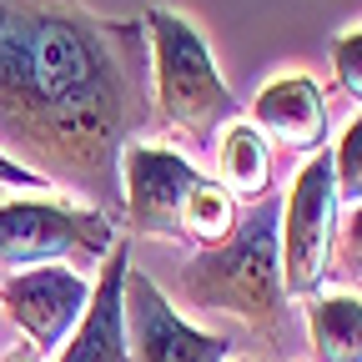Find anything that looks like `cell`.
Instances as JSON below:
<instances>
[{
    "instance_id": "1",
    "label": "cell",
    "mask_w": 362,
    "mask_h": 362,
    "mask_svg": "<svg viewBox=\"0 0 362 362\" xmlns=\"http://www.w3.org/2000/svg\"><path fill=\"white\" fill-rule=\"evenodd\" d=\"M151 121L141 16L0 0V151L121 221V151Z\"/></svg>"
},
{
    "instance_id": "2",
    "label": "cell",
    "mask_w": 362,
    "mask_h": 362,
    "mask_svg": "<svg viewBox=\"0 0 362 362\" xmlns=\"http://www.w3.org/2000/svg\"><path fill=\"white\" fill-rule=\"evenodd\" d=\"M282 206L262 197L247 202L237 232L221 247H197L171 272L176 302L197 312H221L247 322L267 347L287 337V287H282V242H277Z\"/></svg>"
},
{
    "instance_id": "3",
    "label": "cell",
    "mask_w": 362,
    "mask_h": 362,
    "mask_svg": "<svg viewBox=\"0 0 362 362\" xmlns=\"http://www.w3.org/2000/svg\"><path fill=\"white\" fill-rule=\"evenodd\" d=\"M146 56H151V116L187 136V146L211 151L216 131L237 121V96L221 81L202 30L166 6H146Z\"/></svg>"
},
{
    "instance_id": "4",
    "label": "cell",
    "mask_w": 362,
    "mask_h": 362,
    "mask_svg": "<svg viewBox=\"0 0 362 362\" xmlns=\"http://www.w3.org/2000/svg\"><path fill=\"white\" fill-rule=\"evenodd\" d=\"M121 242V221L86 202H45V197H11L0 202V267H101L106 252Z\"/></svg>"
},
{
    "instance_id": "5",
    "label": "cell",
    "mask_w": 362,
    "mask_h": 362,
    "mask_svg": "<svg viewBox=\"0 0 362 362\" xmlns=\"http://www.w3.org/2000/svg\"><path fill=\"white\" fill-rule=\"evenodd\" d=\"M337 187H332V161L327 146L302 156L292 187L282 197V287L292 302H307L327 287L332 277V247H337Z\"/></svg>"
},
{
    "instance_id": "6",
    "label": "cell",
    "mask_w": 362,
    "mask_h": 362,
    "mask_svg": "<svg viewBox=\"0 0 362 362\" xmlns=\"http://www.w3.org/2000/svg\"><path fill=\"white\" fill-rule=\"evenodd\" d=\"M206 171L171 146L131 141L121 151V226L151 242H187L181 211Z\"/></svg>"
},
{
    "instance_id": "7",
    "label": "cell",
    "mask_w": 362,
    "mask_h": 362,
    "mask_svg": "<svg viewBox=\"0 0 362 362\" xmlns=\"http://www.w3.org/2000/svg\"><path fill=\"white\" fill-rule=\"evenodd\" d=\"M86 302H90L86 272L66 267V262L6 272V282H0V307H6V317L25 332L35 357L61 352V342L76 332V322L86 317Z\"/></svg>"
},
{
    "instance_id": "8",
    "label": "cell",
    "mask_w": 362,
    "mask_h": 362,
    "mask_svg": "<svg viewBox=\"0 0 362 362\" xmlns=\"http://www.w3.org/2000/svg\"><path fill=\"white\" fill-rule=\"evenodd\" d=\"M126 352L131 362H226L232 342H221L216 332L192 327L187 317L176 312V302L161 292L156 277L126 267Z\"/></svg>"
},
{
    "instance_id": "9",
    "label": "cell",
    "mask_w": 362,
    "mask_h": 362,
    "mask_svg": "<svg viewBox=\"0 0 362 362\" xmlns=\"http://www.w3.org/2000/svg\"><path fill=\"white\" fill-rule=\"evenodd\" d=\"M267 141H277L292 156H312L327 146V96L307 71H282L272 76L257 96H252V116H247Z\"/></svg>"
},
{
    "instance_id": "10",
    "label": "cell",
    "mask_w": 362,
    "mask_h": 362,
    "mask_svg": "<svg viewBox=\"0 0 362 362\" xmlns=\"http://www.w3.org/2000/svg\"><path fill=\"white\" fill-rule=\"evenodd\" d=\"M126 267H131V242L121 237V242L106 252L101 277L90 282L86 317L76 322V332L61 342L56 362H131V352H126V307H121Z\"/></svg>"
},
{
    "instance_id": "11",
    "label": "cell",
    "mask_w": 362,
    "mask_h": 362,
    "mask_svg": "<svg viewBox=\"0 0 362 362\" xmlns=\"http://www.w3.org/2000/svg\"><path fill=\"white\" fill-rule=\"evenodd\" d=\"M211 156H216V181L237 202L272 197V146L252 121H226L211 141Z\"/></svg>"
},
{
    "instance_id": "12",
    "label": "cell",
    "mask_w": 362,
    "mask_h": 362,
    "mask_svg": "<svg viewBox=\"0 0 362 362\" xmlns=\"http://www.w3.org/2000/svg\"><path fill=\"white\" fill-rule=\"evenodd\" d=\"M307 332L317 362H362V297L352 292L307 297Z\"/></svg>"
},
{
    "instance_id": "13",
    "label": "cell",
    "mask_w": 362,
    "mask_h": 362,
    "mask_svg": "<svg viewBox=\"0 0 362 362\" xmlns=\"http://www.w3.org/2000/svg\"><path fill=\"white\" fill-rule=\"evenodd\" d=\"M237 221H242V202L221 187V181L202 176L192 197H187V211H181V232H187L192 247H221L226 237L237 232Z\"/></svg>"
},
{
    "instance_id": "14",
    "label": "cell",
    "mask_w": 362,
    "mask_h": 362,
    "mask_svg": "<svg viewBox=\"0 0 362 362\" xmlns=\"http://www.w3.org/2000/svg\"><path fill=\"white\" fill-rule=\"evenodd\" d=\"M327 161H332L337 202H342V206H357V202H362V116L347 121V131L327 146Z\"/></svg>"
},
{
    "instance_id": "15",
    "label": "cell",
    "mask_w": 362,
    "mask_h": 362,
    "mask_svg": "<svg viewBox=\"0 0 362 362\" xmlns=\"http://www.w3.org/2000/svg\"><path fill=\"white\" fill-rule=\"evenodd\" d=\"M332 272L342 282L362 287V202L347 206V221H337V247H332Z\"/></svg>"
},
{
    "instance_id": "16",
    "label": "cell",
    "mask_w": 362,
    "mask_h": 362,
    "mask_svg": "<svg viewBox=\"0 0 362 362\" xmlns=\"http://www.w3.org/2000/svg\"><path fill=\"white\" fill-rule=\"evenodd\" d=\"M332 76L352 101H362V30L332 35Z\"/></svg>"
},
{
    "instance_id": "17",
    "label": "cell",
    "mask_w": 362,
    "mask_h": 362,
    "mask_svg": "<svg viewBox=\"0 0 362 362\" xmlns=\"http://www.w3.org/2000/svg\"><path fill=\"white\" fill-rule=\"evenodd\" d=\"M0 187H11V192H45L51 181H45L40 171H30V166H21L16 156L0 151Z\"/></svg>"
},
{
    "instance_id": "18",
    "label": "cell",
    "mask_w": 362,
    "mask_h": 362,
    "mask_svg": "<svg viewBox=\"0 0 362 362\" xmlns=\"http://www.w3.org/2000/svg\"><path fill=\"white\" fill-rule=\"evenodd\" d=\"M0 362H40V357H35V352H25V347H16V352L0 357Z\"/></svg>"
},
{
    "instance_id": "19",
    "label": "cell",
    "mask_w": 362,
    "mask_h": 362,
    "mask_svg": "<svg viewBox=\"0 0 362 362\" xmlns=\"http://www.w3.org/2000/svg\"><path fill=\"white\" fill-rule=\"evenodd\" d=\"M226 362H252V357H226Z\"/></svg>"
}]
</instances>
